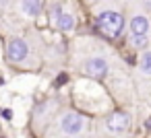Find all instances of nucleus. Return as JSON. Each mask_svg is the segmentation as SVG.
I'll return each instance as SVG.
<instances>
[{
	"instance_id": "nucleus-10",
	"label": "nucleus",
	"mask_w": 151,
	"mask_h": 138,
	"mask_svg": "<svg viewBox=\"0 0 151 138\" xmlns=\"http://www.w3.org/2000/svg\"><path fill=\"white\" fill-rule=\"evenodd\" d=\"M60 15H62V9H60V6H52L50 19H52V21H58V19H60Z\"/></svg>"
},
{
	"instance_id": "nucleus-8",
	"label": "nucleus",
	"mask_w": 151,
	"mask_h": 138,
	"mask_svg": "<svg viewBox=\"0 0 151 138\" xmlns=\"http://www.w3.org/2000/svg\"><path fill=\"white\" fill-rule=\"evenodd\" d=\"M21 9H23V13L35 17V15L42 13V2H21Z\"/></svg>"
},
{
	"instance_id": "nucleus-9",
	"label": "nucleus",
	"mask_w": 151,
	"mask_h": 138,
	"mask_svg": "<svg viewBox=\"0 0 151 138\" xmlns=\"http://www.w3.org/2000/svg\"><path fill=\"white\" fill-rule=\"evenodd\" d=\"M141 70L145 74H151V52H147L143 58H141Z\"/></svg>"
},
{
	"instance_id": "nucleus-7",
	"label": "nucleus",
	"mask_w": 151,
	"mask_h": 138,
	"mask_svg": "<svg viewBox=\"0 0 151 138\" xmlns=\"http://www.w3.org/2000/svg\"><path fill=\"white\" fill-rule=\"evenodd\" d=\"M56 27H58V29H62V31H70V29L75 27V17H73V15H68V13H62V15H60V19L56 21Z\"/></svg>"
},
{
	"instance_id": "nucleus-2",
	"label": "nucleus",
	"mask_w": 151,
	"mask_h": 138,
	"mask_svg": "<svg viewBox=\"0 0 151 138\" xmlns=\"http://www.w3.org/2000/svg\"><path fill=\"white\" fill-rule=\"evenodd\" d=\"M83 126H85V122H83V117L79 115V113H73V111H68V113H64L62 115V120H60V128H62V132L64 134H79L81 130H83Z\"/></svg>"
},
{
	"instance_id": "nucleus-12",
	"label": "nucleus",
	"mask_w": 151,
	"mask_h": 138,
	"mask_svg": "<svg viewBox=\"0 0 151 138\" xmlns=\"http://www.w3.org/2000/svg\"><path fill=\"white\" fill-rule=\"evenodd\" d=\"M2 115H4L6 120H11V117H13V111H11V109H4V111H2Z\"/></svg>"
},
{
	"instance_id": "nucleus-6",
	"label": "nucleus",
	"mask_w": 151,
	"mask_h": 138,
	"mask_svg": "<svg viewBox=\"0 0 151 138\" xmlns=\"http://www.w3.org/2000/svg\"><path fill=\"white\" fill-rule=\"evenodd\" d=\"M128 29H130V35H132V37H145V33H147V29H149V21H147V17H143V15L132 17Z\"/></svg>"
},
{
	"instance_id": "nucleus-13",
	"label": "nucleus",
	"mask_w": 151,
	"mask_h": 138,
	"mask_svg": "<svg viewBox=\"0 0 151 138\" xmlns=\"http://www.w3.org/2000/svg\"><path fill=\"white\" fill-rule=\"evenodd\" d=\"M145 128H147V130H151V117H147V122H145Z\"/></svg>"
},
{
	"instance_id": "nucleus-5",
	"label": "nucleus",
	"mask_w": 151,
	"mask_h": 138,
	"mask_svg": "<svg viewBox=\"0 0 151 138\" xmlns=\"http://www.w3.org/2000/svg\"><path fill=\"white\" fill-rule=\"evenodd\" d=\"M85 70H87V74L93 76V78H104V76L108 74V62H106L104 58H91V60H87Z\"/></svg>"
},
{
	"instance_id": "nucleus-3",
	"label": "nucleus",
	"mask_w": 151,
	"mask_h": 138,
	"mask_svg": "<svg viewBox=\"0 0 151 138\" xmlns=\"http://www.w3.org/2000/svg\"><path fill=\"white\" fill-rule=\"evenodd\" d=\"M106 128L114 134L118 132H124L128 128V113L126 111H112L108 117H106Z\"/></svg>"
},
{
	"instance_id": "nucleus-4",
	"label": "nucleus",
	"mask_w": 151,
	"mask_h": 138,
	"mask_svg": "<svg viewBox=\"0 0 151 138\" xmlns=\"http://www.w3.org/2000/svg\"><path fill=\"white\" fill-rule=\"evenodd\" d=\"M6 56H9L11 62H21V60H25V56H27V43H25L23 39H13V41L9 43V48H6Z\"/></svg>"
},
{
	"instance_id": "nucleus-11",
	"label": "nucleus",
	"mask_w": 151,
	"mask_h": 138,
	"mask_svg": "<svg viewBox=\"0 0 151 138\" xmlns=\"http://www.w3.org/2000/svg\"><path fill=\"white\" fill-rule=\"evenodd\" d=\"M132 43L137 48H145L147 46V37H132Z\"/></svg>"
},
{
	"instance_id": "nucleus-1",
	"label": "nucleus",
	"mask_w": 151,
	"mask_h": 138,
	"mask_svg": "<svg viewBox=\"0 0 151 138\" xmlns=\"http://www.w3.org/2000/svg\"><path fill=\"white\" fill-rule=\"evenodd\" d=\"M95 25L108 37H118L122 33V27H124V17L120 13H116V11H106V13H101L97 17Z\"/></svg>"
}]
</instances>
